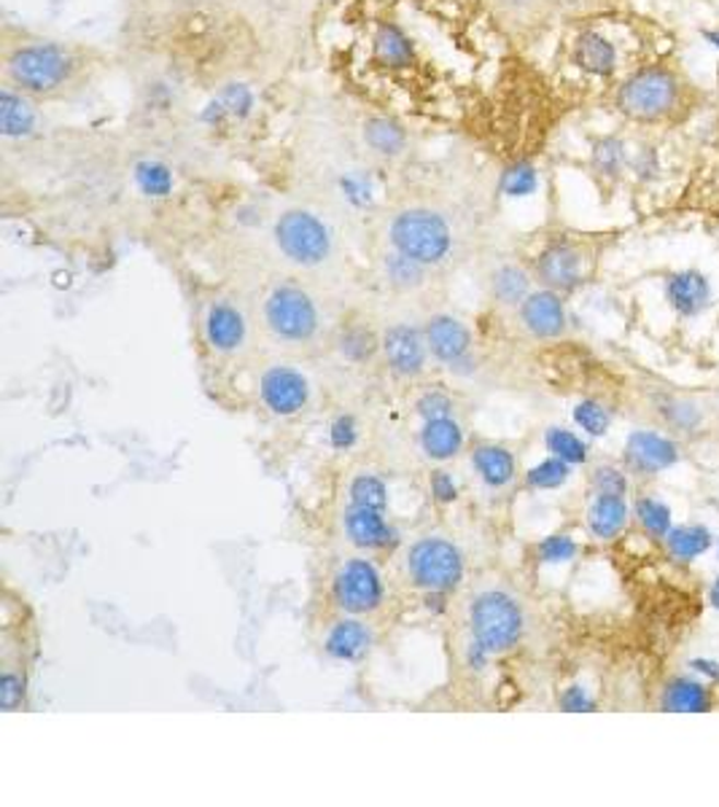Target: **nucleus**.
<instances>
[{
	"label": "nucleus",
	"instance_id": "1",
	"mask_svg": "<svg viewBox=\"0 0 719 807\" xmlns=\"http://www.w3.org/2000/svg\"><path fill=\"white\" fill-rule=\"evenodd\" d=\"M5 81L22 95L51 97L60 95L81 71V60L73 49L51 40L25 44L5 55Z\"/></svg>",
	"mask_w": 719,
	"mask_h": 807
},
{
	"label": "nucleus",
	"instance_id": "2",
	"mask_svg": "<svg viewBox=\"0 0 719 807\" xmlns=\"http://www.w3.org/2000/svg\"><path fill=\"white\" fill-rule=\"evenodd\" d=\"M469 636L496 657L523 641L526 614L518 597L507 590H483L469 603Z\"/></svg>",
	"mask_w": 719,
	"mask_h": 807
},
{
	"label": "nucleus",
	"instance_id": "3",
	"mask_svg": "<svg viewBox=\"0 0 719 807\" xmlns=\"http://www.w3.org/2000/svg\"><path fill=\"white\" fill-rule=\"evenodd\" d=\"M682 100L680 75L663 66H647L630 73L617 90V108L628 119L660 121L674 114Z\"/></svg>",
	"mask_w": 719,
	"mask_h": 807
},
{
	"label": "nucleus",
	"instance_id": "4",
	"mask_svg": "<svg viewBox=\"0 0 719 807\" xmlns=\"http://www.w3.org/2000/svg\"><path fill=\"white\" fill-rule=\"evenodd\" d=\"M393 251L421 261L426 266H437L448 259L453 248V232L448 221L428 207H410L391 221L388 229Z\"/></svg>",
	"mask_w": 719,
	"mask_h": 807
},
{
	"label": "nucleus",
	"instance_id": "5",
	"mask_svg": "<svg viewBox=\"0 0 719 807\" xmlns=\"http://www.w3.org/2000/svg\"><path fill=\"white\" fill-rule=\"evenodd\" d=\"M404 571L423 592H453L463 582V555L456 542L445 536H423L408 547Z\"/></svg>",
	"mask_w": 719,
	"mask_h": 807
},
{
	"label": "nucleus",
	"instance_id": "6",
	"mask_svg": "<svg viewBox=\"0 0 719 807\" xmlns=\"http://www.w3.org/2000/svg\"><path fill=\"white\" fill-rule=\"evenodd\" d=\"M264 323L267 331L278 342L288 345H305L318 334L321 312L313 296L294 283H281L272 288L264 299Z\"/></svg>",
	"mask_w": 719,
	"mask_h": 807
},
{
	"label": "nucleus",
	"instance_id": "7",
	"mask_svg": "<svg viewBox=\"0 0 719 807\" xmlns=\"http://www.w3.org/2000/svg\"><path fill=\"white\" fill-rule=\"evenodd\" d=\"M275 246L299 266H318L332 257V232L310 211H286L275 221Z\"/></svg>",
	"mask_w": 719,
	"mask_h": 807
},
{
	"label": "nucleus",
	"instance_id": "8",
	"mask_svg": "<svg viewBox=\"0 0 719 807\" xmlns=\"http://www.w3.org/2000/svg\"><path fill=\"white\" fill-rule=\"evenodd\" d=\"M332 597L342 614L367 617L382 606L386 582L380 568L369 557H347L332 579Z\"/></svg>",
	"mask_w": 719,
	"mask_h": 807
},
{
	"label": "nucleus",
	"instance_id": "9",
	"mask_svg": "<svg viewBox=\"0 0 719 807\" xmlns=\"http://www.w3.org/2000/svg\"><path fill=\"white\" fill-rule=\"evenodd\" d=\"M423 331H426L428 353H432L434 361H439L453 375H474L478 361H474V345L467 323L458 321L456 316H448V312H439V316L428 318Z\"/></svg>",
	"mask_w": 719,
	"mask_h": 807
},
{
	"label": "nucleus",
	"instance_id": "10",
	"mask_svg": "<svg viewBox=\"0 0 719 807\" xmlns=\"http://www.w3.org/2000/svg\"><path fill=\"white\" fill-rule=\"evenodd\" d=\"M310 380L288 364H272L259 377V399L278 417L299 415L310 404Z\"/></svg>",
	"mask_w": 719,
	"mask_h": 807
},
{
	"label": "nucleus",
	"instance_id": "11",
	"mask_svg": "<svg viewBox=\"0 0 719 807\" xmlns=\"http://www.w3.org/2000/svg\"><path fill=\"white\" fill-rule=\"evenodd\" d=\"M380 351L386 356L388 369L399 377H421L426 371L428 364V342H426V331L421 327H413V323H393L382 331V340H380Z\"/></svg>",
	"mask_w": 719,
	"mask_h": 807
},
{
	"label": "nucleus",
	"instance_id": "12",
	"mask_svg": "<svg viewBox=\"0 0 719 807\" xmlns=\"http://www.w3.org/2000/svg\"><path fill=\"white\" fill-rule=\"evenodd\" d=\"M533 272H537L539 283H542L544 288H553V292L558 294L574 292L585 277L582 251L568 240L550 242V246L537 257Z\"/></svg>",
	"mask_w": 719,
	"mask_h": 807
},
{
	"label": "nucleus",
	"instance_id": "13",
	"mask_svg": "<svg viewBox=\"0 0 719 807\" xmlns=\"http://www.w3.org/2000/svg\"><path fill=\"white\" fill-rule=\"evenodd\" d=\"M342 531L353 547L364 551H386L399 544V531L386 520V512L358 503H347L342 512Z\"/></svg>",
	"mask_w": 719,
	"mask_h": 807
},
{
	"label": "nucleus",
	"instance_id": "14",
	"mask_svg": "<svg viewBox=\"0 0 719 807\" xmlns=\"http://www.w3.org/2000/svg\"><path fill=\"white\" fill-rule=\"evenodd\" d=\"M625 466L636 474H660L680 463V447L658 431H634L625 439Z\"/></svg>",
	"mask_w": 719,
	"mask_h": 807
},
{
	"label": "nucleus",
	"instance_id": "15",
	"mask_svg": "<svg viewBox=\"0 0 719 807\" xmlns=\"http://www.w3.org/2000/svg\"><path fill=\"white\" fill-rule=\"evenodd\" d=\"M520 310V323L537 340H558L566 331V305L558 292L553 288H539L526 296Z\"/></svg>",
	"mask_w": 719,
	"mask_h": 807
},
{
	"label": "nucleus",
	"instance_id": "16",
	"mask_svg": "<svg viewBox=\"0 0 719 807\" xmlns=\"http://www.w3.org/2000/svg\"><path fill=\"white\" fill-rule=\"evenodd\" d=\"M202 331H205V340L213 351L232 356V353H237L246 345L248 323L240 307L232 305L229 299H216L208 307Z\"/></svg>",
	"mask_w": 719,
	"mask_h": 807
},
{
	"label": "nucleus",
	"instance_id": "17",
	"mask_svg": "<svg viewBox=\"0 0 719 807\" xmlns=\"http://www.w3.org/2000/svg\"><path fill=\"white\" fill-rule=\"evenodd\" d=\"M373 649V630L362 617H342L327 630L323 652L334 662H362Z\"/></svg>",
	"mask_w": 719,
	"mask_h": 807
},
{
	"label": "nucleus",
	"instance_id": "18",
	"mask_svg": "<svg viewBox=\"0 0 719 807\" xmlns=\"http://www.w3.org/2000/svg\"><path fill=\"white\" fill-rule=\"evenodd\" d=\"M665 299L682 318H695L711 305V283L700 270L671 272L665 281Z\"/></svg>",
	"mask_w": 719,
	"mask_h": 807
},
{
	"label": "nucleus",
	"instance_id": "19",
	"mask_svg": "<svg viewBox=\"0 0 719 807\" xmlns=\"http://www.w3.org/2000/svg\"><path fill=\"white\" fill-rule=\"evenodd\" d=\"M467 437L456 417H437V420H423L421 428V450L428 461L448 463L463 452Z\"/></svg>",
	"mask_w": 719,
	"mask_h": 807
},
{
	"label": "nucleus",
	"instance_id": "20",
	"mask_svg": "<svg viewBox=\"0 0 719 807\" xmlns=\"http://www.w3.org/2000/svg\"><path fill=\"white\" fill-rule=\"evenodd\" d=\"M472 466L491 490H502L518 477V461H515L512 452L502 444H493V441H483V444L474 447Z\"/></svg>",
	"mask_w": 719,
	"mask_h": 807
},
{
	"label": "nucleus",
	"instance_id": "21",
	"mask_svg": "<svg viewBox=\"0 0 719 807\" xmlns=\"http://www.w3.org/2000/svg\"><path fill=\"white\" fill-rule=\"evenodd\" d=\"M574 62L590 75H612L617 71V46L599 31H585L574 46Z\"/></svg>",
	"mask_w": 719,
	"mask_h": 807
},
{
	"label": "nucleus",
	"instance_id": "22",
	"mask_svg": "<svg viewBox=\"0 0 719 807\" xmlns=\"http://www.w3.org/2000/svg\"><path fill=\"white\" fill-rule=\"evenodd\" d=\"M628 501L625 496H604V492H596L593 503L588 509V527L596 538L609 542L617 533H623V527L628 525Z\"/></svg>",
	"mask_w": 719,
	"mask_h": 807
},
{
	"label": "nucleus",
	"instance_id": "23",
	"mask_svg": "<svg viewBox=\"0 0 719 807\" xmlns=\"http://www.w3.org/2000/svg\"><path fill=\"white\" fill-rule=\"evenodd\" d=\"M36 108L27 103V95L5 86L0 95V130L5 138H25L36 130Z\"/></svg>",
	"mask_w": 719,
	"mask_h": 807
},
{
	"label": "nucleus",
	"instance_id": "24",
	"mask_svg": "<svg viewBox=\"0 0 719 807\" xmlns=\"http://www.w3.org/2000/svg\"><path fill=\"white\" fill-rule=\"evenodd\" d=\"M491 294L498 305L520 307L531 294V275L518 264L498 266L491 275Z\"/></svg>",
	"mask_w": 719,
	"mask_h": 807
},
{
	"label": "nucleus",
	"instance_id": "25",
	"mask_svg": "<svg viewBox=\"0 0 719 807\" xmlns=\"http://www.w3.org/2000/svg\"><path fill=\"white\" fill-rule=\"evenodd\" d=\"M663 708L674 713H704L709 708V689L698 678H674L663 689Z\"/></svg>",
	"mask_w": 719,
	"mask_h": 807
},
{
	"label": "nucleus",
	"instance_id": "26",
	"mask_svg": "<svg viewBox=\"0 0 719 807\" xmlns=\"http://www.w3.org/2000/svg\"><path fill=\"white\" fill-rule=\"evenodd\" d=\"M382 275H386L388 286L397 288V292H415V288H421L426 283L428 266L404 257V253L391 251L382 257Z\"/></svg>",
	"mask_w": 719,
	"mask_h": 807
},
{
	"label": "nucleus",
	"instance_id": "27",
	"mask_svg": "<svg viewBox=\"0 0 719 807\" xmlns=\"http://www.w3.org/2000/svg\"><path fill=\"white\" fill-rule=\"evenodd\" d=\"M364 141H367L369 149L378 151L380 156H397L408 146V132L402 130V124L388 119V116H373L364 124Z\"/></svg>",
	"mask_w": 719,
	"mask_h": 807
},
{
	"label": "nucleus",
	"instance_id": "28",
	"mask_svg": "<svg viewBox=\"0 0 719 807\" xmlns=\"http://www.w3.org/2000/svg\"><path fill=\"white\" fill-rule=\"evenodd\" d=\"M711 542H715V538H711V533L706 531L704 525H676L671 527L669 536H665L669 551L682 562H689L698 555H704V551L711 547Z\"/></svg>",
	"mask_w": 719,
	"mask_h": 807
},
{
	"label": "nucleus",
	"instance_id": "29",
	"mask_svg": "<svg viewBox=\"0 0 719 807\" xmlns=\"http://www.w3.org/2000/svg\"><path fill=\"white\" fill-rule=\"evenodd\" d=\"M590 159H593L596 173L606 178H617L620 173L630 165L628 146H625L623 138H617V135L599 138V141L593 143V154H590Z\"/></svg>",
	"mask_w": 719,
	"mask_h": 807
},
{
	"label": "nucleus",
	"instance_id": "30",
	"mask_svg": "<svg viewBox=\"0 0 719 807\" xmlns=\"http://www.w3.org/2000/svg\"><path fill=\"white\" fill-rule=\"evenodd\" d=\"M375 51L386 66L391 68H404L413 62L415 49L413 40L404 36L397 25H382L375 36Z\"/></svg>",
	"mask_w": 719,
	"mask_h": 807
},
{
	"label": "nucleus",
	"instance_id": "31",
	"mask_svg": "<svg viewBox=\"0 0 719 807\" xmlns=\"http://www.w3.org/2000/svg\"><path fill=\"white\" fill-rule=\"evenodd\" d=\"M658 412L660 417L665 420V426L674 428V431L689 434L700 426L704 420V412L700 406L693 402V399H684V396H665L658 402Z\"/></svg>",
	"mask_w": 719,
	"mask_h": 807
},
{
	"label": "nucleus",
	"instance_id": "32",
	"mask_svg": "<svg viewBox=\"0 0 719 807\" xmlns=\"http://www.w3.org/2000/svg\"><path fill=\"white\" fill-rule=\"evenodd\" d=\"M347 498H351V503H358V507H369V509H380V512H386L388 509L386 479L373 472L356 474V477L351 479V485H347Z\"/></svg>",
	"mask_w": 719,
	"mask_h": 807
},
{
	"label": "nucleus",
	"instance_id": "33",
	"mask_svg": "<svg viewBox=\"0 0 719 807\" xmlns=\"http://www.w3.org/2000/svg\"><path fill=\"white\" fill-rule=\"evenodd\" d=\"M544 444H547L550 455L561 458V461H566L568 466H579V463L588 461V444H585L582 437L568 431V428H561V426L547 428V434H544Z\"/></svg>",
	"mask_w": 719,
	"mask_h": 807
},
{
	"label": "nucleus",
	"instance_id": "34",
	"mask_svg": "<svg viewBox=\"0 0 719 807\" xmlns=\"http://www.w3.org/2000/svg\"><path fill=\"white\" fill-rule=\"evenodd\" d=\"M135 183L146 197H167L176 186V178L165 162L143 159L135 165Z\"/></svg>",
	"mask_w": 719,
	"mask_h": 807
},
{
	"label": "nucleus",
	"instance_id": "35",
	"mask_svg": "<svg viewBox=\"0 0 719 807\" xmlns=\"http://www.w3.org/2000/svg\"><path fill=\"white\" fill-rule=\"evenodd\" d=\"M634 514L649 536L665 538L671 527H674V522H671V509L665 507L663 501H658V498H641V501L636 503Z\"/></svg>",
	"mask_w": 719,
	"mask_h": 807
},
{
	"label": "nucleus",
	"instance_id": "36",
	"mask_svg": "<svg viewBox=\"0 0 719 807\" xmlns=\"http://www.w3.org/2000/svg\"><path fill=\"white\" fill-rule=\"evenodd\" d=\"M568 477H571V466L561 458L550 455L526 474V485L533 487V490H555V487L566 485Z\"/></svg>",
	"mask_w": 719,
	"mask_h": 807
},
{
	"label": "nucleus",
	"instance_id": "37",
	"mask_svg": "<svg viewBox=\"0 0 719 807\" xmlns=\"http://www.w3.org/2000/svg\"><path fill=\"white\" fill-rule=\"evenodd\" d=\"M574 423H577L585 434H590V437H604L609 426H612V415H609L604 404L588 399V402H579L574 406Z\"/></svg>",
	"mask_w": 719,
	"mask_h": 807
},
{
	"label": "nucleus",
	"instance_id": "38",
	"mask_svg": "<svg viewBox=\"0 0 719 807\" xmlns=\"http://www.w3.org/2000/svg\"><path fill=\"white\" fill-rule=\"evenodd\" d=\"M380 347V342L369 334L367 329H347L340 336V353L353 364H362L367 358L375 356V351Z\"/></svg>",
	"mask_w": 719,
	"mask_h": 807
},
{
	"label": "nucleus",
	"instance_id": "39",
	"mask_svg": "<svg viewBox=\"0 0 719 807\" xmlns=\"http://www.w3.org/2000/svg\"><path fill=\"white\" fill-rule=\"evenodd\" d=\"M417 415L423 420H437V417H456V402L450 393L439 391V388H432V391L423 393L421 399L415 402Z\"/></svg>",
	"mask_w": 719,
	"mask_h": 807
},
{
	"label": "nucleus",
	"instance_id": "40",
	"mask_svg": "<svg viewBox=\"0 0 719 807\" xmlns=\"http://www.w3.org/2000/svg\"><path fill=\"white\" fill-rule=\"evenodd\" d=\"M590 485H593V492H604V496H625L628 492V477L617 466H596L590 474Z\"/></svg>",
	"mask_w": 719,
	"mask_h": 807
},
{
	"label": "nucleus",
	"instance_id": "41",
	"mask_svg": "<svg viewBox=\"0 0 719 807\" xmlns=\"http://www.w3.org/2000/svg\"><path fill=\"white\" fill-rule=\"evenodd\" d=\"M577 551H579V547H577V542H574L571 536H547L537 547L539 560L550 562V566H555V562L574 560V555H577Z\"/></svg>",
	"mask_w": 719,
	"mask_h": 807
},
{
	"label": "nucleus",
	"instance_id": "42",
	"mask_svg": "<svg viewBox=\"0 0 719 807\" xmlns=\"http://www.w3.org/2000/svg\"><path fill=\"white\" fill-rule=\"evenodd\" d=\"M537 183H539L537 170H533L531 165H526V162H523V165H515L512 170L504 173V183L502 186H504V191H507L509 197H529V194H533V191H537Z\"/></svg>",
	"mask_w": 719,
	"mask_h": 807
},
{
	"label": "nucleus",
	"instance_id": "43",
	"mask_svg": "<svg viewBox=\"0 0 719 807\" xmlns=\"http://www.w3.org/2000/svg\"><path fill=\"white\" fill-rule=\"evenodd\" d=\"M329 441L334 450H351L358 441V426L351 415H340L329 428Z\"/></svg>",
	"mask_w": 719,
	"mask_h": 807
},
{
	"label": "nucleus",
	"instance_id": "44",
	"mask_svg": "<svg viewBox=\"0 0 719 807\" xmlns=\"http://www.w3.org/2000/svg\"><path fill=\"white\" fill-rule=\"evenodd\" d=\"M22 700H25V681L9 667L3 673V681H0V702H3L5 711H14L22 705Z\"/></svg>",
	"mask_w": 719,
	"mask_h": 807
},
{
	"label": "nucleus",
	"instance_id": "45",
	"mask_svg": "<svg viewBox=\"0 0 719 807\" xmlns=\"http://www.w3.org/2000/svg\"><path fill=\"white\" fill-rule=\"evenodd\" d=\"M630 170L636 173L639 181H652V178H658V173H660L658 149L644 146L641 151H636V156L630 159Z\"/></svg>",
	"mask_w": 719,
	"mask_h": 807
},
{
	"label": "nucleus",
	"instance_id": "46",
	"mask_svg": "<svg viewBox=\"0 0 719 807\" xmlns=\"http://www.w3.org/2000/svg\"><path fill=\"white\" fill-rule=\"evenodd\" d=\"M428 490H432L434 501L437 503H453L458 498V482L453 479V474L439 468L428 477Z\"/></svg>",
	"mask_w": 719,
	"mask_h": 807
},
{
	"label": "nucleus",
	"instance_id": "47",
	"mask_svg": "<svg viewBox=\"0 0 719 807\" xmlns=\"http://www.w3.org/2000/svg\"><path fill=\"white\" fill-rule=\"evenodd\" d=\"M561 708H564V711H574V713L593 711L596 702L582 687H568L564 692V698H561Z\"/></svg>",
	"mask_w": 719,
	"mask_h": 807
},
{
	"label": "nucleus",
	"instance_id": "48",
	"mask_svg": "<svg viewBox=\"0 0 719 807\" xmlns=\"http://www.w3.org/2000/svg\"><path fill=\"white\" fill-rule=\"evenodd\" d=\"M493 654L488 652V649H483L480 643H474L472 638H469L467 643V665L472 667V670H485V667L491 665Z\"/></svg>",
	"mask_w": 719,
	"mask_h": 807
},
{
	"label": "nucleus",
	"instance_id": "49",
	"mask_svg": "<svg viewBox=\"0 0 719 807\" xmlns=\"http://www.w3.org/2000/svg\"><path fill=\"white\" fill-rule=\"evenodd\" d=\"M700 36H704V40L711 46V49L719 51V31H700Z\"/></svg>",
	"mask_w": 719,
	"mask_h": 807
},
{
	"label": "nucleus",
	"instance_id": "50",
	"mask_svg": "<svg viewBox=\"0 0 719 807\" xmlns=\"http://www.w3.org/2000/svg\"><path fill=\"white\" fill-rule=\"evenodd\" d=\"M709 601H711V606H715L717 612H719V577L715 579V584H711V590H709Z\"/></svg>",
	"mask_w": 719,
	"mask_h": 807
},
{
	"label": "nucleus",
	"instance_id": "51",
	"mask_svg": "<svg viewBox=\"0 0 719 807\" xmlns=\"http://www.w3.org/2000/svg\"><path fill=\"white\" fill-rule=\"evenodd\" d=\"M717 551H719V542H717Z\"/></svg>",
	"mask_w": 719,
	"mask_h": 807
}]
</instances>
